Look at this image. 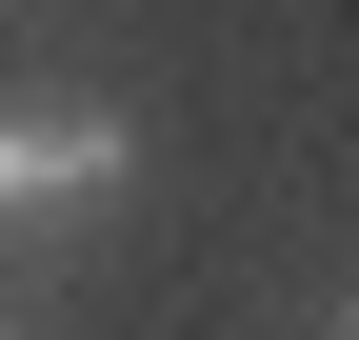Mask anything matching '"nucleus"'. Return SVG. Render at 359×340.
<instances>
[{
  "label": "nucleus",
  "mask_w": 359,
  "mask_h": 340,
  "mask_svg": "<svg viewBox=\"0 0 359 340\" xmlns=\"http://www.w3.org/2000/svg\"><path fill=\"white\" fill-rule=\"evenodd\" d=\"M120 181H140L120 100H0V221H100Z\"/></svg>",
  "instance_id": "obj_1"
},
{
  "label": "nucleus",
  "mask_w": 359,
  "mask_h": 340,
  "mask_svg": "<svg viewBox=\"0 0 359 340\" xmlns=\"http://www.w3.org/2000/svg\"><path fill=\"white\" fill-rule=\"evenodd\" d=\"M339 340H359V320H339Z\"/></svg>",
  "instance_id": "obj_2"
}]
</instances>
